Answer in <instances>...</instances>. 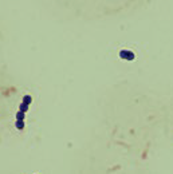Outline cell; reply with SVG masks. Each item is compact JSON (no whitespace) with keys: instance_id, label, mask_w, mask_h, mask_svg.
I'll return each mask as SVG.
<instances>
[{"instance_id":"1","label":"cell","mask_w":173,"mask_h":174,"mask_svg":"<svg viewBox=\"0 0 173 174\" xmlns=\"http://www.w3.org/2000/svg\"><path fill=\"white\" fill-rule=\"evenodd\" d=\"M165 137L168 138L170 143L173 145V98L168 103V106L162 110V123H161Z\"/></svg>"}]
</instances>
